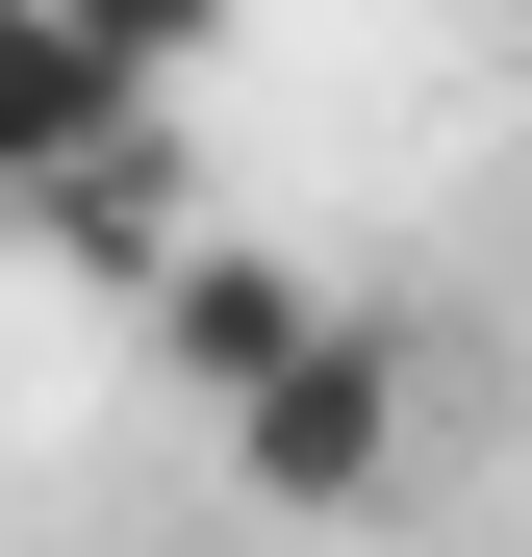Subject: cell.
<instances>
[{"label": "cell", "mask_w": 532, "mask_h": 557, "mask_svg": "<svg viewBox=\"0 0 532 557\" xmlns=\"http://www.w3.org/2000/svg\"><path fill=\"white\" fill-rule=\"evenodd\" d=\"M0 203H76V228L152 203V102L51 26V0H0Z\"/></svg>", "instance_id": "cell-2"}, {"label": "cell", "mask_w": 532, "mask_h": 557, "mask_svg": "<svg viewBox=\"0 0 532 557\" xmlns=\"http://www.w3.org/2000/svg\"><path fill=\"white\" fill-rule=\"evenodd\" d=\"M51 26H76V51H102V76H127V102H177V76H203V51H228V0H51Z\"/></svg>", "instance_id": "cell-4"}, {"label": "cell", "mask_w": 532, "mask_h": 557, "mask_svg": "<svg viewBox=\"0 0 532 557\" xmlns=\"http://www.w3.org/2000/svg\"><path fill=\"white\" fill-rule=\"evenodd\" d=\"M406 406H431V381H406V330H381V305H330L280 381L228 406V482L280 507V532H355V507H406Z\"/></svg>", "instance_id": "cell-1"}, {"label": "cell", "mask_w": 532, "mask_h": 557, "mask_svg": "<svg viewBox=\"0 0 532 557\" xmlns=\"http://www.w3.org/2000/svg\"><path fill=\"white\" fill-rule=\"evenodd\" d=\"M152 330H177V381H203V406H253V381H280V355L330 330V278H305V253H228V228H203V253H152Z\"/></svg>", "instance_id": "cell-3"}]
</instances>
